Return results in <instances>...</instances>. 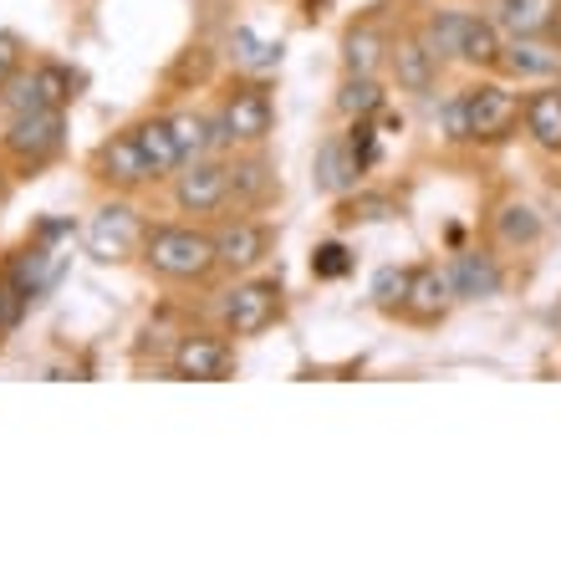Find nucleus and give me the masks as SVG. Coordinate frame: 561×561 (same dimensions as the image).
Returning <instances> with one entry per match:
<instances>
[{"mask_svg": "<svg viewBox=\"0 0 561 561\" xmlns=\"http://www.w3.org/2000/svg\"><path fill=\"white\" fill-rule=\"evenodd\" d=\"M388 46H393V36L378 26V15L353 21V26L342 31V72H383Z\"/></svg>", "mask_w": 561, "mask_h": 561, "instance_id": "a211bd4d", "label": "nucleus"}, {"mask_svg": "<svg viewBox=\"0 0 561 561\" xmlns=\"http://www.w3.org/2000/svg\"><path fill=\"white\" fill-rule=\"evenodd\" d=\"M15 72H21V67H15V46L0 36V92H5V82H11Z\"/></svg>", "mask_w": 561, "mask_h": 561, "instance_id": "c9c22d12", "label": "nucleus"}, {"mask_svg": "<svg viewBox=\"0 0 561 561\" xmlns=\"http://www.w3.org/2000/svg\"><path fill=\"white\" fill-rule=\"evenodd\" d=\"M225 199H230V163H225L220 153L190 159L174 174V209L179 215L215 220V215H225Z\"/></svg>", "mask_w": 561, "mask_h": 561, "instance_id": "1a4fd4ad", "label": "nucleus"}, {"mask_svg": "<svg viewBox=\"0 0 561 561\" xmlns=\"http://www.w3.org/2000/svg\"><path fill=\"white\" fill-rule=\"evenodd\" d=\"M495 72H501L505 82H557L561 42L557 36H505Z\"/></svg>", "mask_w": 561, "mask_h": 561, "instance_id": "f8f14e48", "label": "nucleus"}, {"mask_svg": "<svg viewBox=\"0 0 561 561\" xmlns=\"http://www.w3.org/2000/svg\"><path fill=\"white\" fill-rule=\"evenodd\" d=\"M26 311H31V296L0 271V337H11L15 327L26 322Z\"/></svg>", "mask_w": 561, "mask_h": 561, "instance_id": "72a5a7b5", "label": "nucleus"}, {"mask_svg": "<svg viewBox=\"0 0 561 561\" xmlns=\"http://www.w3.org/2000/svg\"><path fill=\"white\" fill-rule=\"evenodd\" d=\"M449 301H455V286H449V271H444L439 261L409 266V291H403V307H399L403 322H419V327L444 322Z\"/></svg>", "mask_w": 561, "mask_h": 561, "instance_id": "ddd939ff", "label": "nucleus"}, {"mask_svg": "<svg viewBox=\"0 0 561 561\" xmlns=\"http://www.w3.org/2000/svg\"><path fill=\"white\" fill-rule=\"evenodd\" d=\"M36 82H42L46 103L51 107H72L77 103V88H82V77L72 67H61V61H36Z\"/></svg>", "mask_w": 561, "mask_h": 561, "instance_id": "c756f323", "label": "nucleus"}, {"mask_svg": "<svg viewBox=\"0 0 561 561\" xmlns=\"http://www.w3.org/2000/svg\"><path fill=\"white\" fill-rule=\"evenodd\" d=\"M490 230H495V245H501V251H531L536 240L547 236V220H541V209L526 205V199H505V205H495V215H490Z\"/></svg>", "mask_w": 561, "mask_h": 561, "instance_id": "4be33fe9", "label": "nucleus"}, {"mask_svg": "<svg viewBox=\"0 0 561 561\" xmlns=\"http://www.w3.org/2000/svg\"><path fill=\"white\" fill-rule=\"evenodd\" d=\"M357 184H363V169H357L353 153H347V138H342V134L322 138V144H317V153H311V190L342 199V194H353Z\"/></svg>", "mask_w": 561, "mask_h": 561, "instance_id": "f3484780", "label": "nucleus"}, {"mask_svg": "<svg viewBox=\"0 0 561 561\" xmlns=\"http://www.w3.org/2000/svg\"><path fill=\"white\" fill-rule=\"evenodd\" d=\"M280 51H286V46L255 36L251 26L230 31V61H236V72H245V77H266L271 67H280Z\"/></svg>", "mask_w": 561, "mask_h": 561, "instance_id": "bb28decb", "label": "nucleus"}, {"mask_svg": "<svg viewBox=\"0 0 561 561\" xmlns=\"http://www.w3.org/2000/svg\"><path fill=\"white\" fill-rule=\"evenodd\" d=\"M61 236H72V220H46L42 230H36V240H46V245H51V240H61Z\"/></svg>", "mask_w": 561, "mask_h": 561, "instance_id": "e433bc0d", "label": "nucleus"}, {"mask_svg": "<svg viewBox=\"0 0 561 561\" xmlns=\"http://www.w3.org/2000/svg\"><path fill=\"white\" fill-rule=\"evenodd\" d=\"M138 261L153 280L163 286H209L220 276V255H215V230L205 225H179V220H159L144 230Z\"/></svg>", "mask_w": 561, "mask_h": 561, "instance_id": "f257e3e1", "label": "nucleus"}, {"mask_svg": "<svg viewBox=\"0 0 561 561\" xmlns=\"http://www.w3.org/2000/svg\"><path fill=\"white\" fill-rule=\"evenodd\" d=\"M144 230H148L144 209L128 205L123 194H113V199H103V205L92 209V220H88V255L98 261V266H118V261L138 255Z\"/></svg>", "mask_w": 561, "mask_h": 561, "instance_id": "423d86ee", "label": "nucleus"}, {"mask_svg": "<svg viewBox=\"0 0 561 561\" xmlns=\"http://www.w3.org/2000/svg\"><path fill=\"white\" fill-rule=\"evenodd\" d=\"M557 88H561V77H557Z\"/></svg>", "mask_w": 561, "mask_h": 561, "instance_id": "4c0bfd02", "label": "nucleus"}, {"mask_svg": "<svg viewBox=\"0 0 561 561\" xmlns=\"http://www.w3.org/2000/svg\"><path fill=\"white\" fill-rule=\"evenodd\" d=\"M134 138H138V148H144L153 184H159V179H174L179 169H184V153H179V138H174V128H169V118H138Z\"/></svg>", "mask_w": 561, "mask_h": 561, "instance_id": "b1692460", "label": "nucleus"}, {"mask_svg": "<svg viewBox=\"0 0 561 561\" xmlns=\"http://www.w3.org/2000/svg\"><path fill=\"white\" fill-rule=\"evenodd\" d=\"M342 138H347V153H353V163L363 169V174H368L373 163H378V123H373V118H353Z\"/></svg>", "mask_w": 561, "mask_h": 561, "instance_id": "473e14b6", "label": "nucleus"}, {"mask_svg": "<svg viewBox=\"0 0 561 561\" xmlns=\"http://www.w3.org/2000/svg\"><path fill=\"white\" fill-rule=\"evenodd\" d=\"M501 46H505V31L490 21V15H470V36H465V67L474 72H495V61H501Z\"/></svg>", "mask_w": 561, "mask_h": 561, "instance_id": "cd10ccee", "label": "nucleus"}, {"mask_svg": "<svg viewBox=\"0 0 561 561\" xmlns=\"http://www.w3.org/2000/svg\"><path fill=\"white\" fill-rule=\"evenodd\" d=\"M169 128H174V138H179L184 163H190V159H209V153L230 159L220 123H215V113H205V107H179V113H169Z\"/></svg>", "mask_w": 561, "mask_h": 561, "instance_id": "aec40b11", "label": "nucleus"}, {"mask_svg": "<svg viewBox=\"0 0 561 561\" xmlns=\"http://www.w3.org/2000/svg\"><path fill=\"white\" fill-rule=\"evenodd\" d=\"M280 311H286V291H280V276H236V286L220 296V307H215V317H220V327L230 332V337H261V332H271V327L280 322Z\"/></svg>", "mask_w": 561, "mask_h": 561, "instance_id": "7ed1b4c3", "label": "nucleus"}, {"mask_svg": "<svg viewBox=\"0 0 561 561\" xmlns=\"http://www.w3.org/2000/svg\"><path fill=\"white\" fill-rule=\"evenodd\" d=\"M470 15L474 11H455V5H439V11H428L424 21H419V42L434 51V57L449 67V61L465 57V36H470Z\"/></svg>", "mask_w": 561, "mask_h": 561, "instance_id": "5701e85b", "label": "nucleus"}, {"mask_svg": "<svg viewBox=\"0 0 561 561\" xmlns=\"http://www.w3.org/2000/svg\"><path fill=\"white\" fill-rule=\"evenodd\" d=\"M490 21L505 36H557L561 42V0H495Z\"/></svg>", "mask_w": 561, "mask_h": 561, "instance_id": "dca6fc26", "label": "nucleus"}, {"mask_svg": "<svg viewBox=\"0 0 561 561\" xmlns=\"http://www.w3.org/2000/svg\"><path fill=\"white\" fill-rule=\"evenodd\" d=\"M5 159L21 169V174H36L46 163L61 159L67 148V107H36V113H15L0 134Z\"/></svg>", "mask_w": 561, "mask_h": 561, "instance_id": "20e7f679", "label": "nucleus"}, {"mask_svg": "<svg viewBox=\"0 0 561 561\" xmlns=\"http://www.w3.org/2000/svg\"><path fill=\"white\" fill-rule=\"evenodd\" d=\"M0 107L5 113H36V107H51L46 103V92H42V82H36V67L31 72H15L11 82H5V92H0Z\"/></svg>", "mask_w": 561, "mask_h": 561, "instance_id": "7c9ffc66", "label": "nucleus"}, {"mask_svg": "<svg viewBox=\"0 0 561 561\" xmlns=\"http://www.w3.org/2000/svg\"><path fill=\"white\" fill-rule=\"evenodd\" d=\"M439 134H444V144H470V128H465V103H459V92L439 107Z\"/></svg>", "mask_w": 561, "mask_h": 561, "instance_id": "f704fd0d", "label": "nucleus"}, {"mask_svg": "<svg viewBox=\"0 0 561 561\" xmlns=\"http://www.w3.org/2000/svg\"><path fill=\"white\" fill-rule=\"evenodd\" d=\"M88 174L103 184V190L113 194H138L153 184V174H148V159H144V148H138L134 128H118V134H107L103 144L92 148V159H88Z\"/></svg>", "mask_w": 561, "mask_h": 561, "instance_id": "9b49d317", "label": "nucleus"}, {"mask_svg": "<svg viewBox=\"0 0 561 561\" xmlns=\"http://www.w3.org/2000/svg\"><path fill=\"white\" fill-rule=\"evenodd\" d=\"M230 199H225V215H261L280 199V179L276 163L266 159V148H236L230 153Z\"/></svg>", "mask_w": 561, "mask_h": 561, "instance_id": "9d476101", "label": "nucleus"}, {"mask_svg": "<svg viewBox=\"0 0 561 561\" xmlns=\"http://www.w3.org/2000/svg\"><path fill=\"white\" fill-rule=\"evenodd\" d=\"M388 220H399V199L383 190H363V184H357L353 194H342L337 209H332V225H337V230H353V225H388Z\"/></svg>", "mask_w": 561, "mask_h": 561, "instance_id": "393cba45", "label": "nucleus"}, {"mask_svg": "<svg viewBox=\"0 0 561 561\" xmlns=\"http://www.w3.org/2000/svg\"><path fill=\"white\" fill-rule=\"evenodd\" d=\"M403 291H409V266H383L373 276V307L378 311H393V317H399Z\"/></svg>", "mask_w": 561, "mask_h": 561, "instance_id": "2f4dec72", "label": "nucleus"}, {"mask_svg": "<svg viewBox=\"0 0 561 561\" xmlns=\"http://www.w3.org/2000/svg\"><path fill=\"white\" fill-rule=\"evenodd\" d=\"M215 255L225 276H251L276 255V225L261 215H225L215 225Z\"/></svg>", "mask_w": 561, "mask_h": 561, "instance_id": "6e6552de", "label": "nucleus"}, {"mask_svg": "<svg viewBox=\"0 0 561 561\" xmlns=\"http://www.w3.org/2000/svg\"><path fill=\"white\" fill-rule=\"evenodd\" d=\"M388 72H393L399 92L428 98V92L439 88L444 61L434 57V51H428L424 42H419V31H403V36H393V46H388Z\"/></svg>", "mask_w": 561, "mask_h": 561, "instance_id": "4468645a", "label": "nucleus"}, {"mask_svg": "<svg viewBox=\"0 0 561 561\" xmlns=\"http://www.w3.org/2000/svg\"><path fill=\"white\" fill-rule=\"evenodd\" d=\"M465 103V128H470V144H501V138L516 134L520 123V92L511 82H495V77H480L459 92Z\"/></svg>", "mask_w": 561, "mask_h": 561, "instance_id": "0eeeda50", "label": "nucleus"}, {"mask_svg": "<svg viewBox=\"0 0 561 561\" xmlns=\"http://www.w3.org/2000/svg\"><path fill=\"white\" fill-rule=\"evenodd\" d=\"M337 113L347 123L353 118H378L388 107V88L378 82V72H342V82H337Z\"/></svg>", "mask_w": 561, "mask_h": 561, "instance_id": "a878e982", "label": "nucleus"}, {"mask_svg": "<svg viewBox=\"0 0 561 561\" xmlns=\"http://www.w3.org/2000/svg\"><path fill=\"white\" fill-rule=\"evenodd\" d=\"M520 123L526 138L547 153H561V88L557 82H536V92L520 98Z\"/></svg>", "mask_w": 561, "mask_h": 561, "instance_id": "6ab92c4d", "label": "nucleus"}, {"mask_svg": "<svg viewBox=\"0 0 561 561\" xmlns=\"http://www.w3.org/2000/svg\"><path fill=\"white\" fill-rule=\"evenodd\" d=\"M444 271H449V286H455V301H490L505 286V266L490 251H459Z\"/></svg>", "mask_w": 561, "mask_h": 561, "instance_id": "2eb2a0df", "label": "nucleus"}, {"mask_svg": "<svg viewBox=\"0 0 561 561\" xmlns=\"http://www.w3.org/2000/svg\"><path fill=\"white\" fill-rule=\"evenodd\" d=\"M0 271H5V276L31 296V301H42V296L51 291V280L61 276V261H57V251H51L46 240H31V245H21V251H15Z\"/></svg>", "mask_w": 561, "mask_h": 561, "instance_id": "412c9836", "label": "nucleus"}, {"mask_svg": "<svg viewBox=\"0 0 561 561\" xmlns=\"http://www.w3.org/2000/svg\"><path fill=\"white\" fill-rule=\"evenodd\" d=\"M353 266H357L353 245H342V240H317L311 245V276L317 280H342L353 276Z\"/></svg>", "mask_w": 561, "mask_h": 561, "instance_id": "c85d7f7f", "label": "nucleus"}, {"mask_svg": "<svg viewBox=\"0 0 561 561\" xmlns=\"http://www.w3.org/2000/svg\"><path fill=\"white\" fill-rule=\"evenodd\" d=\"M236 368H240V357L225 327L220 332L215 327H190L169 347V373L190 378V383H225V378H236Z\"/></svg>", "mask_w": 561, "mask_h": 561, "instance_id": "39448f33", "label": "nucleus"}, {"mask_svg": "<svg viewBox=\"0 0 561 561\" xmlns=\"http://www.w3.org/2000/svg\"><path fill=\"white\" fill-rule=\"evenodd\" d=\"M215 123L225 134V148H266L276 134V98H271L266 77H245L240 72L230 88H225L220 107H215Z\"/></svg>", "mask_w": 561, "mask_h": 561, "instance_id": "f03ea898", "label": "nucleus"}]
</instances>
